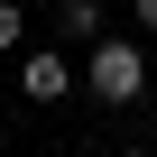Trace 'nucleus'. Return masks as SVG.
Masks as SVG:
<instances>
[{
  "label": "nucleus",
  "instance_id": "nucleus-1",
  "mask_svg": "<svg viewBox=\"0 0 157 157\" xmlns=\"http://www.w3.org/2000/svg\"><path fill=\"white\" fill-rule=\"evenodd\" d=\"M83 83H93L102 102H139V93H148V56H139L129 37H93V56H83Z\"/></svg>",
  "mask_w": 157,
  "mask_h": 157
},
{
  "label": "nucleus",
  "instance_id": "nucleus-2",
  "mask_svg": "<svg viewBox=\"0 0 157 157\" xmlns=\"http://www.w3.org/2000/svg\"><path fill=\"white\" fill-rule=\"evenodd\" d=\"M65 74H74L65 56H28V65H19V93H28V102H65Z\"/></svg>",
  "mask_w": 157,
  "mask_h": 157
},
{
  "label": "nucleus",
  "instance_id": "nucleus-3",
  "mask_svg": "<svg viewBox=\"0 0 157 157\" xmlns=\"http://www.w3.org/2000/svg\"><path fill=\"white\" fill-rule=\"evenodd\" d=\"M65 37H102V0H65Z\"/></svg>",
  "mask_w": 157,
  "mask_h": 157
},
{
  "label": "nucleus",
  "instance_id": "nucleus-4",
  "mask_svg": "<svg viewBox=\"0 0 157 157\" xmlns=\"http://www.w3.org/2000/svg\"><path fill=\"white\" fill-rule=\"evenodd\" d=\"M19 46V0H0V56Z\"/></svg>",
  "mask_w": 157,
  "mask_h": 157
},
{
  "label": "nucleus",
  "instance_id": "nucleus-5",
  "mask_svg": "<svg viewBox=\"0 0 157 157\" xmlns=\"http://www.w3.org/2000/svg\"><path fill=\"white\" fill-rule=\"evenodd\" d=\"M139 28H148V37H157V0H139Z\"/></svg>",
  "mask_w": 157,
  "mask_h": 157
},
{
  "label": "nucleus",
  "instance_id": "nucleus-6",
  "mask_svg": "<svg viewBox=\"0 0 157 157\" xmlns=\"http://www.w3.org/2000/svg\"><path fill=\"white\" fill-rule=\"evenodd\" d=\"M120 157H148V148H120Z\"/></svg>",
  "mask_w": 157,
  "mask_h": 157
}]
</instances>
